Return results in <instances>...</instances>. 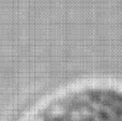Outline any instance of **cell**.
I'll list each match as a JSON object with an SVG mask.
<instances>
[{
  "label": "cell",
  "instance_id": "cell-1",
  "mask_svg": "<svg viewBox=\"0 0 122 121\" xmlns=\"http://www.w3.org/2000/svg\"><path fill=\"white\" fill-rule=\"evenodd\" d=\"M23 121H122V89L104 84L67 88L39 103Z\"/></svg>",
  "mask_w": 122,
  "mask_h": 121
}]
</instances>
